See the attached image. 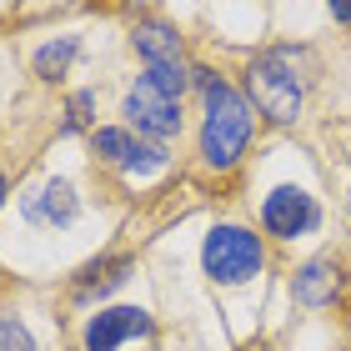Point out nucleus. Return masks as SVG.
<instances>
[{"label": "nucleus", "mask_w": 351, "mask_h": 351, "mask_svg": "<svg viewBox=\"0 0 351 351\" xmlns=\"http://www.w3.org/2000/svg\"><path fill=\"white\" fill-rule=\"evenodd\" d=\"M196 86L206 95V125H201V156L211 171H231L251 146V131H256V116H251L246 95L231 81H221L211 71H196Z\"/></svg>", "instance_id": "nucleus-1"}, {"label": "nucleus", "mask_w": 351, "mask_h": 351, "mask_svg": "<svg viewBox=\"0 0 351 351\" xmlns=\"http://www.w3.org/2000/svg\"><path fill=\"white\" fill-rule=\"evenodd\" d=\"M306 71H311V56L296 51V45H271V51L251 60L246 90L266 121L291 125L301 116V106H306Z\"/></svg>", "instance_id": "nucleus-2"}, {"label": "nucleus", "mask_w": 351, "mask_h": 351, "mask_svg": "<svg viewBox=\"0 0 351 351\" xmlns=\"http://www.w3.org/2000/svg\"><path fill=\"white\" fill-rule=\"evenodd\" d=\"M201 261H206V276L211 281L241 286L266 266V251H261V236L246 231V226H211V236L201 246Z\"/></svg>", "instance_id": "nucleus-3"}, {"label": "nucleus", "mask_w": 351, "mask_h": 351, "mask_svg": "<svg viewBox=\"0 0 351 351\" xmlns=\"http://www.w3.org/2000/svg\"><path fill=\"white\" fill-rule=\"evenodd\" d=\"M125 121H131L136 131L151 141V146H161V141H171L176 131H181V101L166 95L161 86H151L146 75H141L136 90L125 95Z\"/></svg>", "instance_id": "nucleus-4"}, {"label": "nucleus", "mask_w": 351, "mask_h": 351, "mask_svg": "<svg viewBox=\"0 0 351 351\" xmlns=\"http://www.w3.org/2000/svg\"><path fill=\"white\" fill-rule=\"evenodd\" d=\"M136 51H141V60H146V81L181 101V90H186L181 40H176L166 25H136Z\"/></svg>", "instance_id": "nucleus-5"}, {"label": "nucleus", "mask_w": 351, "mask_h": 351, "mask_svg": "<svg viewBox=\"0 0 351 351\" xmlns=\"http://www.w3.org/2000/svg\"><path fill=\"white\" fill-rule=\"evenodd\" d=\"M316 221H322V206H316V196L301 191V186H276L261 201V226L271 236H281V241H296V236L316 231Z\"/></svg>", "instance_id": "nucleus-6"}, {"label": "nucleus", "mask_w": 351, "mask_h": 351, "mask_svg": "<svg viewBox=\"0 0 351 351\" xmlns=\"http://www.w3.org/2000/svg\"><path fill=\"white\" fill-rule=\"evenodd\" d=\"M95 156L110 161L116 171H125V176H156V171L171 166V156L161 146H151V141L121 131V125H101V131H95Z\"/></svg>", "instance_id": "nucleus-7"}, {"label": "nucleus", "mask_w": 351, "mask_h": 351, "mask_svg": "<svg viewBox=\"0 0 351 351\" xmlns=\"http://www.w3.org/2000/svg\"><path fill=\"white\" fill-rule=\"evenodd\" d=\"M151 331V316L141 306H110V311H95L86 322V351H116L125 337H146Z\"/></svg>", "instance_id": "nucleus-8"}, {"label": "nucleus", "mask_w": 351, "mask_h": 351, "mask_svg": "<svg viewBox=\"0 0 351 351\" xmlns=\"http://www.w3.org/2000/svg\"><path fill=\"white\" fill-rule=\"evenodd\" d=\"M81 201H75V186L71 181H45L36 196H25V216L40 221V226H71Z\"/></svg>", "instance_id": "nucleus-9"}, {"label": "nucleus", "mask_w": 351, "mask_h": 351, "mask_svg": "<svg viewBox=\"0 0 351 351\" xmlns=\"http://www.w3.org/2000/svg\"><path fill=\"white\" fill-rule=\"evenodd\" d=\"M291 291H296L301 306H326V301H337V291H341V271H337V261H331V256L306 261V266L296 271Z\"/></svg>", "instance_id": "nucleus-10"}, {"label": "nucleus", "mask_w": 351, "mask_h": 351, "mask_svg": "<svg viewBox=\"0 0 351 351\" xmlns=\"http://www.w3.org/2000/svg\"><path fill=\"white\" fill-rule=\"evenodd\" d=\"M125 271H131V261L125 256H106V261H90L81 271V286H75V296H106V291H116V286L125 281Z\"/></svg>", "instance_id": "nucleus-11"}, {"label": "nucleus", "mask_w": 351, "mask_h": 351, "mask_svg": "<svg viewBox=\"0 0 351 351\" xmlns=\"http://www.w3.org/2000/svg\"><path fill=\"white\" fill-rule=\"evenodd\" d=\"M71 56H75V40H56V45H45V51L36 56V75H45V81H56V75H66L71 66Z\"/></svg>", "instance_id": "nucleus-12"}, {"label": "nucleus", "mask_w": 351, "mask_h": 351, "mask_svg": "<svg viewBox=\"0 0 351 351\" xmlns=\"http://www.w3.org/2000/svg\"><path fill=\"white\" fill-rule=\"evenodd\" d=\"M0 351H36L25 322H15V316H0Z\"/></svg>", "instance_id": "nucleus-13"}, {"label": "nucleus", "mask_w": 351, "mask_h": 351, "mask_svg": "<svg viewBox=\"0 0 351 351\" xmlns=\"http://www.w3.org/2000/svg\"><path fill=\"white\" fill-rule=\"evenodd\" d=\"M71 125H90V95L86 90L71 101Z\"/></svg>", "instance_id": "nucleus-14"}, {"label": "nucleus", "mask_w": 351, "mask_h": 351, "mask_svg": "<svg viewBox=\"0 0 351 351\" xmlns=\"http://www.w3.org/2000/svg\"><path fill=\"white\" fill-rule=\"evenodd\" d=\"M331 15H337V21H351V5H331Z\"/></svg>", "instance_id": "nucleus-15"}, {"label": "nucleus", "mask_w": 351, "mask_h": 351, "mask_svg": "<svg viewBox=\"0 0 351 351\" xmlns=\"http://www.w3.org/2000/svg\"><path fill=\"white\" fill-rule=\"evenodd\" d=\"M0 206H5V176H0Z\"/></svg>", "instance_id": "nucleus-16"}, {"label": "nucleus", "mask_w": 351, "mask_h": 351, "mask_svg": "<svg viewBox=\"0 0 351 351\" xmlns=\"http://www.w3.org/2000/svg\"><path fill=\"white\" fill-rule=\"evenodd\" d=\"M346 206H351V196H346Z\"/></svg>", "instance_id": "nucleus-17"}]
</instances>
